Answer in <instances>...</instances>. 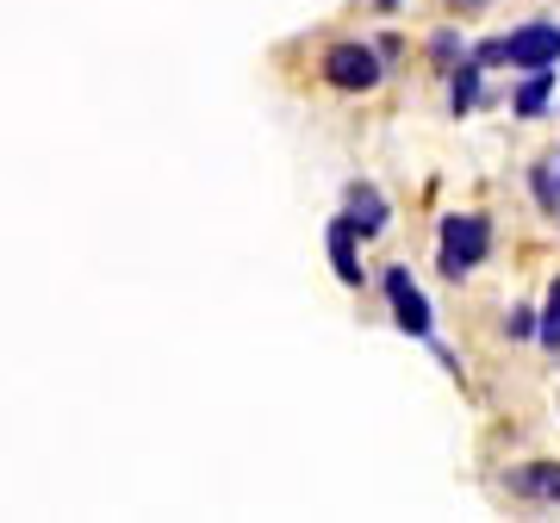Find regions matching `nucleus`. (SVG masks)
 <instances>
[{
    "label": "nucleus",
    "instance_id": "4",
    "mask_svg": "<svg viewBox=\"0 0 560 523\" xmlns=\"http://www.w3.org/2000/svg\"><path fill=\"white\" fill-rule=\"evenodd\" d=\"M386 300H393V324L405 337H430V300L411 281V268H386Z\"/></svg>",
    "mask_w": 560,
    "mask_h": 523
},
{
    "label": "nucleus",
    "instance_id": "6",
    "mask_svg": "<svg viewBox=\"0 0 560 523\" xmlns=\"http://www.w3.org/2000/svg\"><path fill=\"white\" fill-rule=\"evenodd\" d=\"M504 486L517 499H541V504H560V462H523L504 474Z\"/></svg>",
    "mask_w": 560,
    "mask_h": 523
},
{
    "label": "nucleus",
    "instance_id": "13",
    "mask_svg": "<svg viewBox=\"0 0 560 523\" xmlns=\"http://www.w3.org/2000/svg\"><path fill=\"white\" fill-rule=\"evenodd\" d=\"M448 7H460V13H474V7H486V0H448Z\"/></svg>",
    "mask_w": 560,
    "mask_h": 523
},
{
    "label": "nucleus",
    "instance_id": "1",
    "mask_svg": "<svg viewBox=\"0 0 560 523\" xmlns=\"http://www.w3.org/2000/svg\"><path fill=\"white\" fill-rule=\"evenodd\" d=\"M486 249H492V219L486 212H448L436 231V268L448 275V281H460V275H474L486 262Z\"/></svg>",
    "mask_w": 560,
    "mask_h": 523
},
{
    "label": "nucleus",
    "instance_id": "15",
    "mask_svg": "<svg viewBox=\"0 0 560 523\" xmlns=\"http://www.w3.org/2000/svg\"><path fill=\"white\" fill-rule=\"evenodd\" d=\"M555 175H560V156H555Z\"/></svg>",
    "mask_w": 560,
    "mask_h": 523
},
{
    "label": "nucleus",
    "instance_id": "11",
    "mask_svg": "<svg viewBox=\"0 0 560 523\" xmlns=\"http://www.w3.org/2000/svg\"><path fill=\"white\" fill-rule=\"evenodd\" d=\"M536 318H541V312H529V305H517V312L504 318V330H511V337H536Z\"/></svg>",
    "mask_w": 560,
    "mask_h": 523
},
{
    "label": "nucleus",
    "instance_id": "7",
    "mask_svg": "<svg viewBox=\"0 0 560 523\" xmlns=\"http://www.w3.org/2000/svg\"><path fill=\"white\" fill-rule=\"evenodd\" d=\"M330 262H337V281H342V287H361L355 224H349V219H330Z\"/></svg>",
    "mask_w": 560,
    "mask_h": 523
},
{
    "label": "nucleus",
    "instance_id": "3",
    "mask_svg": "<svg viewBox=\"0 0 560 523\" xmlns=\"http://www.w3.org/2000/svg\"><path fill=\"white\" fill-rule=\"evenodd\" d=\"M504 62H517V69H555L560 62V25L529 20L523 32H511V38H504Z\"/></svg>",
    "mask_w": 560,
    "mask_h": 523
},
{
    "label": "nucleus",
    "instance_id": "14",
    "mask_svg": "<svg viewBox=\"0 0 560 523\" xmlns=\"http://www.w3.org/2000/svg\"><path fill=\"white\" fill-rule=\"evenodd\" d=\"M381 7H386V13H393V7H399V0H381Z\"/></svg>",
    "mask_w": 560,
    "mask_h": 523
},
{
    "label": "nucleus",
    "instance_id": "10",
    "mask_svg": "<svg viewBox=\"0 0 560 523\" xmlns=\"http://www.w3.org/2000/svg\"><path fill=\"white\" fill-rule=\"evenodd\" d=\"M536 337H541L548 356H560V275H555V287H548V305H541V318H536Z\"/></svg>",
    "mask_w": 560,
    "mask_h": 523
},
{
    "label": "nucleus",
    "instance_id": "12",
    "mask_svg": "<svg viewBox=\"0 0 560 523\" xmlns=\"http://www.w3.org/2000/svg\"><path fill=\"white\" fill-rule=\"evenodd\" d=\"M455 50H460V38H455V32H442V38L430 44V57H436V69H455Z\"/></svg>",
    "mask_w": 560,
    "mask_h": 523
},
{
    "label": "nucleus",
    "instance_id": "5",
    "mask_svg": "<svg viewBox=\"0 0 560 523\" xmlns=\"http://www.w3.org/2000/svg\"><path fill=\"white\" fill-rule=\"evenodd\" d=\"M342 219L355 224V237H381L386 231V194L374 182H355L349 200H342Z\"/></svg>",
    "mask_w": 560,
    "mask_h": 523
},
{
    "label": "nucleus",
    "instance_id": "8",
    "mask_svg": "<svg viewBox=\"0 0 560 523\" xmlns=\"http://www.w3.org/2000/svg\"><path fill=\"white\" fill-rule=\"evenodd\" d=\"M548 94H555V69H529V81L517 88V119H536L541 106H548Z\"/></svg>",
    "mask_w": 560,
    "mask_h": 523
},
{
    "label": "nucleus",
    "instance_id": "2",
    "mask_svg": "<svg viewBox=\"0 0 560 523\" xmlns=\"http://www.w3.org/2000/svg\"><path fill=\"white\" fill-rule=\"evenodd\" d=\"M381 50L374 44H361V38H342L324 50V81L330 88H342V94H368V88H381Z\"/></svg>",
    "mask_w": 560,
    "mask_h": 523
},
{
    "label": "nucleus",
    "instance_id": "9",
    "mask_svg": "<svg viewBox=\"0 0 560 523\" xmlns=\"http://www.w3.org/2000/svg\"><path fill=\"white\" fill-rule=\"evenodd\" d=\"M474 101H480V57L460 62L455 81H448V106H455V119H460V113H474Z\"/></svg>",
    "mask_w": 560,
    "mask_h": 523
}]
</instances>
